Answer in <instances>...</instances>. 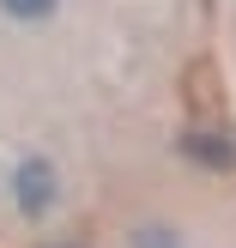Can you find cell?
<instances>
[{
	"instance_id": "3",
	"label": "cell",
	"mask_w": 236,
	"mask_h": 248,
	"mask_svg": "<svg viewBox=\"0 0 236 248\" xmlns=\"http://www.w3.org/2000/svg\"><path fill=\"white\" fill-rule=\"evenodd\" d=\"M0 18L18 24V31H43L61 18V0H0Z\"/></svg>"
},
{
	"instance_id": "4",
	"label": "cell",
	"mask_w": 236,
	"mask_h": 248,
	"mask_svg": "<svg viewBox=\"0 0 236 248\" xmlns=\"http://www.w3.org/2000/svg\"><path fill=\"white\" fill-rule=\"evenodd\" d=\"M127 248H182V236L170 224H133L127 230Z\"/></svg>"
},
{
	"instance_id": "2",
	"label": "cell",
	"mask_w": 236,
	"mask_h": 248,
	"mask_svg": "<svg viewBox=\"0 0 236 248\" xmlns=\"http://www.w3.org/2000/svg\"><path fill=\"white\" fill-rule=\"evenodd\" d=\"M176 152L188 157V164H200V170H218V176H224V170H236V145L218 140V133H182Z\"/></svg>"
},
{
	"instance_id": "1",
	"label": "cell",
	"mask_w": 236,
	"mask_h": 248,
	"mask_svg": "<svg viewBox=\"0 0 236 248\" xmlns=\"http://www.w3.org/2000/svg\"><path fill=\"white\" fill-rule=\"evenodd\" d=\"M6 188H12V206H18V218H48L61 206V170H55V157H43V152H24L18 164H12V176H6Z\"/></svg>"
}]
</instances>
